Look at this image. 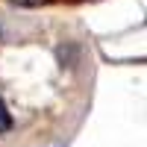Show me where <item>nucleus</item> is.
<instances>
[{"label":"nucleus","instance_id":"f257e3e1","mask_svg":"<svg viewBox=\"0 0 147 147\" xmlns=\"http://www.w3.org/2000/svg\"><path fill=\"white\" fill-rule=\"evenodd\" d=\"M12 127V118H9V112H6V103L0 100V132H6Z\"/></svg>","mask_w":147,"mask_h":147},{"label":"nucleus","instance_id":"f03ea898","mask_svg":"<svg viewBox=\"0 0 147 147\" xmlns=\"http://www.w3.org/2000/svg\"><path fill=\"white\" fill-rule=\"evenodd\" d=\"M12 3H18V6H41L44 0H12Z\"/></svg>","mask_w":147,"mask_h":147}]
</instances>
